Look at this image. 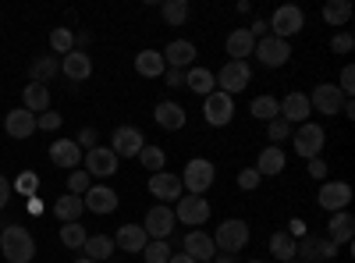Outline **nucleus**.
Instances as JSON below:
<instances>
[{
    "label": "nucleus",
    "mask_w": 355,
    "mask_h": 263,
    "mask_svg": "<svg viewBox=\"0 0 355 263\" xmlns=\"http://www.w3.org/2000/svg\"><path fill=\"white\" fill-rule=\"evenodd\" d=\"M0 253L8 263H33L36 260V239L21 224H8L0 231Z\"/></svg>",
    "instance_id": "f257e3e1"
},
{
    "label": "nucleus",
    "mask_w": 355,
    "mask_h": 263,
    "mask_svg": "<svg viewBox=\"0 0 355 263\" xmlns=\"http://www.w3.org/2000/svg\"><path fill=\"white\" fill-rule=\"evenodd\" d=\"M214 246L220 249V253H227V256H234V253H242L245 246H249V239H252V231H249V224L245 221H239V217H231V221H220V228L214 231Z\"/></svg>",
    "instance_id": "f03ea898"
},
{
    "label": "nucleus",
    "mask_w": 355,
    "mask_h": 263,
    "mask_svg": "<svg viewBox=\"0 0 355 263\" xmlns=\"http://www.w3.org/2000/svg\"><path fill=\"white\" fill-rule=\"evenodd\" d=\"M302 25H306V15H302L299 4H281V8L270 15V22H266L270 36H277V40H288V36H295V33H302Z\"/></svg>",
    "instance_id": "7ed1b4c3"
},
{
    "label": "nucleus",
    "mask_w": 355,
    "mask_h": 263,
    "mask_svg": "<svg viewBox=\"0 0 355 263\" xmlns=\"http://www.w3.org/2000/svg\"><path fill=\"white\" fill-rule=\"evenodd\" d=\"M291 142H295V153H299L302 160H316L323 153V142H327V132H323L320 125L306 121L291 132Z\"/></svg>",
    "instance_id": "20e7f679"
},
{
    "label": "nucleus",
    "mask_w": 355,
    "mask_h": 263,
    "mask_svg": "<svg viewBox=\"0 0 355 263\" xmlns=\"http://www.w3.org/2000/svg\"><path fill=\"white\" fill-rule=\"evenodd\" d=\"M214 78H217V90H220V93L234 96V93L249 90V82H252V68H249V61H227V65L220 68V75H214Z\"/></svg>",
    "instance_id": "39448f33"
},
{
    "label": "nucleus",
    "mask_w": 355,
    "mask_h": 263,
    "mask_svg": "<svg viewBox=\"0 0 355 263\" xmlns=\"http://www.w3.org/2000/svg\"><path fill=\"white\" fill-rule=\"evenodd\" d=\"M214 178H217L214 164H210V160H202V157H196V160H189V164H185L182 189H189V196H202L206 189L214 185Z\"/></svg>",
    "instance_id": "423d86ee"
},
{
    "label": "nucleus",
    "mask_w": 355,
    "mask_h": 263,
    "mask_svg": "<svg viewBox=\"0 0 355 263\" xmlns=\"http://www.w3.org/2000/svg\"><path fill=\"white\" fill-rule=\"evenodd\" d=\"M82 171L89 178H114L117 174V157L110 146H93V150H85L82 157Z\"/></svg>",
    "instance_id": "0eeeda50"
},
{
    "label": "nucleus",
    "mask_w": 355,
    "mask_h": 263,
    "mask_svg": "<svg viewBox=\"0 0 355 263\" xmlns=\"http://www.w3.org/2000/svg\"><path fill=\"white\" fill-rule=\"evenodd\" d=\"M202 114H206V125H214V128L231 125V118H234V96L214 90L210 96H202Z\"/></svg>",
    "instance_id": "6e6552de"
},
{
    "label": "nucleus",
    "mask_w": 355,
    "mask_h": 263,
    "mask_svg": "<svg viewBox=\"0 0 355 263\" xmlns=\"http://www.w3.org/2000/svg\"><path fill=\"white\" fill-rule=\"evenodd\" d=\"M252 57H259V65H266V68H284L288 57H291V46H288V40L263 36V40H256Z\"/></svg>",
    "instance_id": "1a4fd4ad"
},
{
    "label": "nucleus",
    "mask_w": 355,
    "mask_h": 263,
    "mask_svg": "<svg viewBox=\"0 0 355 263\" xmlns=\"http://www.w3.org/2000/svg\"><path fill=\"white\" fill-rule=\"evenodd\" d=\"M309 107L320 110V114H327V118H334V114H341V107H345V93L338 90L334 82H320L316 90L309 93Z\"/></svg>",
    "instance_id": "9d476101"
},
{
    "label": "nucleus",
    "mask_w": 355,
    "mask_h": 263,
    "mask_svg": "<svg viewBox=\"0 0 355 263\" xmlns=\"http://www.w3.org/2000/svg\"><path fill=\"white\" fill-rule=\"evenodd\" d=\"M174 221H182L196 231L199 224L210 221V203H206L202 196H182L178 199V210H174Z\"/></svg>",
    "instance_id": "9b49d317"
},
{
    "label": "nucleus",
    "mask_w": 355,
    "mask_h": 263,
    "mask_svg": "<svg viewBox=\"0 0 355 263\" xmlns=\"http://www.w3.org/2000/svg\"><path fill=\"white\" fill-rule=\"evenodd\" d=\"M316 203L327 214H341V210H348V203H352V185L348 182H323Z\"/></svg>",
    "instance_id": "f8f14e48"
},
{
    "label": "nucleus",
    "mask_w": 355,
    "mask_h": 263,
    "mask_svg": "<svg viewBox=\"0 0 355 263\" xmlns=\"http://www.w3.org/2000/svg\"><path fill=\"white\" fill-rule=\"evenodd\" d=\"M295 256L306 260V263H323V260H334L338 246L331 239H320V235H306L302 242H295Z\"/></svg>",
    "instance_id": "ddd939ff"
},
{
    "label": "nucleus",
    "mask_w": 355,
    "mask_h": 263,
    "mask_svg": "<svg viewBox=\"0 0 355 263\" xmlns=\"http://www.w3.org/2000/svg\"><path fill=\"white\" fill-rule=\"evenodd\" d=\"M142 146H146V139H142V132L135 125H121V128H114V135H110V150H114L117 160L121 157H139Z\"/></svg>",
    "instance_id": "4468645a"
},
{
    "label": "nucleus",
    "mask_w": 355,
    "mask_h": 263,
    "mask_svg": "<svg viewBox=\"0 0 355 263\" xmlns=\"http://www.w3.org/2000/svg\"><path fill=\"white\" fill-rule=\"evenodd\" d=\"M174 210L171 207H164V203H160V207H153L150 214H146V221H142V228H146V235H150V239H160V242H167V235H171V231H174Z\"/></svg>",
    "instance_id": "2eb2a0df"
},
{
    "label": "nucleus",
    "mask_w": 355,
    "mask_h": 263,
    "mask_svg": "<svg viewBox=\"0 0 355 263\" xmlns=\"http://www.w3.org/2000/svg\"><path fill=\"white\" fill-rule=\"evenodd\" d=\"M150 192L157 199H164V207H167V203H178V199H182V174H171V171L150 174Z\"/></svg>",
    "instance_id": "dca6fc26"
},
{
    "label": "nucleus",
    "mask_w": 355,
    "mask_h": 263,
    "mask_svg": "<svg viewBox=\"0 0 355 263\" xmlns=\"http://www.w3.org/2000/svg\"><path fill=\"white\" fill-rule=\"evenodd\" d=\"M277 107H281V118H284L288 125H306V121H309V114H313L306 93H288Z\"/></svg>",
    "instance_id": "f3484780"
},
{
    "label": "nucleus",
    "mask_w": 355,
    "mask_h": 263,
    "mask_svg": "<svg viewBox=\"0 0 355 263\" xmlns=\"http://www.w3.org/2000/svg\"><path fill=\"white\" fill-rule=\"evenodd\" d=\"M146 242H150V235H146V228L142 224H121L117 228V235H114V249H121V253H142Z\"/></svg>",
    "instance_id": "a211bd4d"
},
{
    "label": "nucleus",
    "mask_w": 355,
    "mask_h": 263,
    "mask_svg": "<svg viewBox=\"0 0 355 263\" xmlns=\"http://www.w3.org/2000/svg\"><path fill=\"white\" fill-rule=\"evenodd\" d=\"M153 118H157V125L160 128H167V132H182L185 128V107L182 103H174V100H160L157 107H153Z\"/></svg>",
    "instance_id": "6ab92c4d"
},
{
    "label": "nucleus",
    "mask_w": 355,
    "mask_h": 263,
    "mask_svg": "<svg viewBox=\"0 0 355 263\" xmlns=\"http://www.w3.org/2000/svg\"><path fill=\"white\" fill-rule=\"evenodd\" d=\"M192 61H196V43H192V40H174V43H167V50H164V65H167V68L189 71Z\"/></svg>",
    "instance_id": "aec40b11"
},
{
    "label": "nucleus",
    "mask_w": 355,
    "mask_h": 263,
    "mask_svg": "<svg viewBox=\"0 0 355 263\" xmlns=\"http://www.w3.org/2000/svg\"><path fill=\"white\" fill-rule=\"evenodd\" d=\"M50 160L57 167H64V171H75L82 164V150H78V142L75 139H57L50 142Z\"/></svg>",
    "instance_id": "412c9836"
},
{
    "label": "nucleus",
    "mask_w": 355,
    "mask_h": 263,
    "mask_svg": "<svg viewBox=\"0 0 355 263\" xmlns=\"http://www.w3.org/2000/svg\"><path fill=\"white\" fill-rule=\"evenodd\" d=\"M82 203H85V210H93V214H114L117 210V192L107 189V185H89Z\"/></svg>",
    "instance_id": "4be33fe9"
},
{
    "label": "nucleus",
    "mask_w": 355,
    "mask_h": 263,
    "mask_svg": "<svg viewBox=\"0 0 355 263\" xmlns=\"http://www.w3.org/2000/svg\"><path fill=\"white\" fill-rule=\"evenodd\" d=\"M61 71L71 78V82H85L89 75H93V61H89V53L85 50H71V53H64L61 57Z\"/></svg>",
    "instance_id": "5701e85b"
},
{
    "label": "nucleus",
    "mask_w": 355,
    "mask_h": 263,
    "mask_svg": "<svg viewBox=\"0 0 355 263\" xmlns=\"http://www.w3.org/2000/svg\"><path fill=\"white\" fill-rule=\"evenodd\" d=\"M185 253L196 263H210L217 256V246H214V239L206 235V231H189V235H185Z\"/></svg>",
    "instance_id": "b1692460"
},
{
    "label": "nucleus",
    "mask_w": 355,
    "mask_h": 263,
    "mask_svg": "<svg viewBox=\"0 0 355 263\" xmlns=\"http://www.w3.org/2000/svg\"><path fill=\"white\" fill-rule=\"evenodd\" d=\"M4 128H8L11 139H28V135L36 132V114H28L25 107H15L8 118H4Z\"/></svg>",
    "instance_id": "393cba45"
},
{
    "label": "nucleus",
    "mask_w": 355,
    "mask_h": 263,
    "mask_svg": "<svg viewBox=\"0 0 355 263\" xmlns=\"http://www.w3.org/2000/svg\"><path fill=\"white\" fill-rule=\"evenodd\" d=\"M224 46H227L231 61H245V57H252V50H256V40L249 36V28H231Z\"/></svg>",
    "instance_id": "a878e982"
},
{
    "label": "nucleus",
    "mask_w": 355,
    "mask_h": 263,
    "mask_svg": "<svg viewBox=\"0 0 355 263\" xmlns=\"http://www.w3.org/2000/svg\"><path fill=\"white\" fill-rule=\"evenodd\" d=\"M352 235H355V217H352L348 210L331 214V221H327V239H331L334 246H348Z\"/></svg>",
    "instance_id": "bb28decb"
},
{
    "label": "nucleus",
    "mask_w": 355,
    "mask_h": 263,
    "mask_svg": "<svg viewBox=\"0 0 355 263\" xmlns=\"http://www.w3.org/2000/svg\"><path fill=\"white\" fill-rule=\"evenodd\" d=\"M21 107L28 114H43L50 110V85H40V82H28L25 93H21Z\"/></svg>",
    "instance_id": "cd10ccee"
},
{
    "label": "nucleus",
    "mask_w": 355,
    "mask_h": 263,
    "mask_svg": "<svg viewBox=\"0 0 355 263\" xmlns=\"http://www.w3.org/2000/svg\"><path fill=\"white\" fill-rule=\"evenodd\" d=\"M82 210H85V203H82V196H61L53 203V217L61 221V224H71V221H82Z\"/></svg>",
    "instance_id": "c85d7f7f"
},
{
    "label": "nucleus",
    "mask_w": 355,
    "mask_h": 263,
    "mask_svg": "<svg viewBox=\"0 0 355 263\" xmlns=\"http://www.w3.org/2000/svg\"><path fill=\"white\" fill-rule=\"evenodd\" d=\"M135 71H139L142 78H157V75H164V71H167L164 53H160V50H142V53L135 57Z\"/></svg>",
    "instance_id": "c756f323"
},
{
    "label": "nucleus",
    "mask_w": 355,
    "mask_h": 263,
    "mask_svg": "<svg viewBox=\"0 0 355 263\" xmlns=\"http://www.w3.org/2000/svg\"><path fill=\"white\" fill-rule=\"evenodd\" d=\"M185 90H192L199 96H210L217 90V78H214V71H206V68H189L185 71Z\"/></svg>",
    "instance_id": "7c9ffc66"
},
{
    "label": "nucleus",
    "mask_w": 355,
    "mask_h": 263,
    "mask_svg": "<svg viewBox=\"0 0 355 263\" xmlns=\"http://www.w3.org/2000/svg\"><path fill=\"white\" fill-rule=\"evenodd\" d=\"M57 71H61V61H57V57H50V53L36 57V61L28 65V75H33V82H40V85H50Z\"/></svg>",
    "instance_id": "2f4dec72"
},
{
    "label": "nucleus",
    "mask_w": 355,
    "mask_h": 263,
    "mask_svg": "<svg viewBox=\"0 0 355 263\" xmlns=\"http://www.w3.org/2000/svg\"><path fill=\"white\" fill-rule=\"evenodd\" d=\"M256 171H259V178H266V174H281L284 171V150L281 146H266V150L259 153V160H256Z\"/></svg>",
    "instance_id": "473e14b6"
},
{
    "label": "nucleus",
    "mask_w": 355,
    "mask_h": 263,
    "mask_svg": "<svg viewBox=\"0 0 355 263\" xmlns=\"http://www.w3.org/2000/svg\"><path fill=\"white\" fill-rule=\"evenodd\" d=\"M85 260H93V263H103L107 256H114V239L110 235H89L85 246H82Z\"/></svg>",
    "instance_id": "72a5a7b5"
},
{
    "label": "nucleus",
    "mask_w": 355,
    "mask_h": 263,
    "mask_svg": "<svg viewBox=\"0 0 355 263\" xmlns=\"http://www.w3.org/2000/svg\"><path fill=\"white\" fill-rule=\"evenodd\" d=\"M139 164L146 167V171H167V153L160 150V146H150V142H146L142 146V150H139Z\"/></svg>",
    "instance_id": "f704fd0d"
},
{
    "label": "nucleus",
    "mask_w": 355,
    "mask_h": 263,
    "mask_svg": "<svg viewBox=\"0 0 355 263\" xmlns=\"http://www.w3.org/2000/svg\"><path fill=\"white\" fill-rule=\"evenodd\" d=\"M160 15H164V22L167 25H185L189 22V0H164V8H160Z\"/></svg>",
    "instance_id": "c9c22d12"
},
{
    "label": "nucleus",
    "mask_w": 355,
    "mask_h": 263,
    "mask_svg": "<svg viewBox=\"0 0 355 263\" xmlns=\"http://www.w3.org/2000/svg\"><path fill=\"white\" fill-rule=\"evenodd\" d=\"M249 114H252V118H259V121H274V118H281V107H277L274 96H256L252 107H249Z\"/></svg>",
    "instance_id": "e433bc0d"
},
{
    "label": "nucleus",
    "mask_w": 355,
    "mask_h": 263,
    "mask_svg": "<svg viewBox=\"0 0 355 263\" xmlns=\"http://www.w3.org/2000/svg\"><path fill=\"white\" fill-rule=\"evenodd\" d=\"M352 18V4L348 0H331V4H323V22L327 25H345Z\"/></svg>",
    "instance_id": "4c0bfd02"
},
{
    "label": "nucleus",
    "mask_w": 355,
    "mask_h": 263,
    "mask_svg": "<svg viewBox=\"0 0 355 263\" xmlns=\"http://www.w3.org/2000/svg\"><path fill=\"white\" fill-rule=\"evenodd\" d=\"M85 239H89V231L82 228V221L61 224V242H64L68 249H82V246H85Z\"/></svg>",
    "instance_id": "58836bf2"
},
{
    "label": "nucleus",
    "mask_w": 355,
    "mask_h": 263,
    "mask_svg": "<svg viewBox=\"0 0 355 263\" xmlns=\"http://www.w3.org/2000/svg\"><path fill=\"white\" fill-rule=\"evenodd\" d=\"M11 192H21L25 199H33V196L40 192V174H36V171H21L18 178L11 182Z\"/></svg>",
    "instance_id": "ea45409f"
},
{
    "label": "nucleus",
    "mask_w": 355,
    "mask_h": 263,
    "mask_svg": "<svg viewBox=\"0 0 355 263\" xmlns=\"http://www.w3.org/2000/svg\"><path fill=\"white\" fill-rule=\"evenodd\" d=\"M270 256H277V260H295V239L288 235V231H277V235H270Z\"/></svg>",
    "instance_id": "a19ab883"
},
{
    "label": "nucleus",
    "mask_w": 355,
    "mask_h": 263,
    "mask_svg": "<svg viewBox=\"0 0 355 263\" xmlns=\"http://www.w3.org/2000/svg\"><path fill=\"white\" fill-rule=\"evenodd\" d=\"M50 50L53 53H71L75 50V33H71V28H53V33H50Z\"/></svg>",
    "instance_id": "79ce46f5"
},
{
    "label": "nucleus",
    "mask_w": 355,
    "mask_h": 263,
    "mask_svg": "<svg viewBox=\"0 0 355 263\" xmlns=\"http://www.w3.org/2000/svg\"><path fill=\"white\" fill-rule=\"evenodd\" d=\"M142 256H146V263H167L171 260V246L160 242V239H150L146 249H142Z\"/></svg>",
    "instance_id": "37998d69"
},
{
    "label": "nucleus",
    "mask_w": 355,
    "mask_h": 263,
    "mask_svg": "<svg viewBox=\"0 0 355 263\" xmlns=\"http://www.w3.org/2000/svg\"><path fill=\"white\" fill-rule=\"evenodd\" d=\"M291 132H295V128H291V125H288L284 118H274V121H266V139H270L274 146H277V142H284V139H291Z\"/></svg>",
    "instance_id": "c03bdc74"
},
{
    "label": "nucleus",
    "mask_w": 355,
    "mask_h": 263,
    "mask_svg": "<svg viewBox=\"0 0 355 263\" xmlns=\"http://www.w3.org/2000/svg\"><path fill=\"white\" fill-rule=\"evenodd\" d=\"M89 185H93V182H89V174H85V171H78V167H75V171L68 174V192H71V196H85V192H89Z\"/></svg>",
    "instance_id": "a18cd8bd"
},
{
    "label": "nucleus",
    "mask_w": 355,
    "mask_h": 263,
    "mask_svg": "<svg viewBox=\"0 0 355 263\" xmlns=\"http://www.w3.org/2000/svg\"><path fill=\"white\" fill-rule=\"evenodd\" d=\"M259 171L256 167H245V171H239V189H245V192H252V189H259Z\"/></svg>",
    "instance_id": "49530a36"
},
{
    "label": "nucleus",
    "mask_w": 355,
    "mask_h": 263,
    "mask_svg": "<svg viewBox=\"0 0 355 263\" xmlns=\"http://www.w3.org/2000/svg\"><path fill=\"white\" fill-rule=\"evenodd\" d=\"M36 128H43V132L61 128V114H53V110H43V114H36Z\"/></svg>",
    "instance_id": "de8ad7c7"
},
{
    "label": "nucleus",
    "mask_w": 355,
    "mask_h": 263,
    "mask_svg": "<svg viewBox=\"0 0 355 263\" xmlns=\"http://www.w3.org/2000/svg\"><path fill=\"white\" fill-rule=\"evenodd\" d=\"M338 90L345 93V100H352V93H355V68L352 65L341 71V85H338Z\"/></svg>",
    "instance_id": "09e8293b"
},
{
    "label": "nucleus",
    "mask_w": 355,
    "mask_h": 263,
    "mask_svg": "<svg viewBox=\"0 0 355 263\" xmlns=\"http://www.w3.org/2000/svg\"><path fill=\"white\" fill-rule=\"evenodd\" d=\"M352 46H355L352 33H338V36L331 40V50H334V53H352Z\"/></svg>",
    "instance_id": "8fccbe9b"
},
{
    "label": "nucleus",
    "mask_w": 355,
    "mask_h": 263,
    "mask_svg": "<svg viewBox=\"0 0 355 263\" xmlns=\"http://www.w3.org/2000/svg\"><path fill=\"white\" fill-rule=\"evenodd\" d=\"M164 78H167L171 90H185V71H182V68H167Z\"/></svg>",
    "instance_id": "3c124183"
},
{
    "label": "nucleus",
    "mask_w": 355,
    "mask_h": 263,
    "mask_svg": "<svg viewBox=\"0 0 355 263\" xmlns=\"http://www.w3.org/2000/svg\"><path fill=\"white\" fill-rule=\"evenodd\" d=\"M75 142H78V150H93L96 146V128H82Z\"/></svg>",
    "instance_id": "603ef678"
},
{
    "label": "nucleus",
    "mask_w": 355,
    "mask_h": 263,
    "mask_svg": "<svg viewBox=\"0 0 355 263\" xmlns=\"http://www.w3.org/2000/svg\"><path fill=\"white\" fill-rule=\"evenodd\" d=\"M309 178H316V182L327 178V164H323L320 157H316V160H309Z\"/></svg>",
    "instance_id": "864d4df0"
},
{
    "label": "nucleus",
    "mask_w": 355,
    "mask_h": 263,
    "mask_svg": "<svg viewBox=\"0 0 355 263\" xmlns=\"http://www.w3.org/2000/svg\"><path fill=\"white\" fill-rule=\"evenodd\" d=\"M8 199H11V182L4 178V174H0V210L8 207Z\"/></svg>",
    "instance_id": "5fc2aeb1"
},
{
    "label": "nucleus",
    "mask_w": 355,
    "mask_h": 263,
    "mask_svg": "<svg viewBox=\"0 0 355 263\" xmlns=\"http://www.w3.org/2000/svg\"><path fill=\"white\" fill-rule=\"evenodd\" d=\"M288 235H291V239H299V235H309V231H306V221H299V217H295V221L288 224Z\"/></svg>",
    "instance_id": "6e6d98bb"
},
{
    "label": "nucleus",
    "mask_w": 355,
    "mask_h": 263,
    "mask_svg": "<svg viewBox=\"0 0 355 263\" xmlns=\"http://www.w3.org/2000/svg\"><path fill=\"white\" fill-rule=\"evenodd\" d=\"M167 263H196V260H192L189 253H171V260H167Z\"/></svg>",
    "instance_id": "4d7b16f0"
},
{
    "label": "nucleus",
    "mask_w": 355,
    "mask_h": 263,
    "mask_svg": "<svg viewBox=\"0 0 355 263\" xmlns=\"http://www.w3.org/2000/svg\"><path fill=\"white\" fill-rule=\"evenodd\" d=\"M341 114H345V118H355V103H352V100H345V107H341Z\"/></svg>",
    "instance_id": "13d9d810"
},
{
    "label": "nucleus",
    "mask_w": 355,
    "mask_h": 263,
    "mask_svg": "<svg viewBox=\"0 0 355 263\" xmlns=\"http://www.w3.org/2000/svg\"><path fill=\"white\" fill-rule=\"evenodd\" d=\"M28 210H33V214H43V203L33 196V199H28Z\"/></svg>",
    "instance_id": "bf43d9fd"
},
{
    "label": "nucleus",
    "mask_w": 355,
    "mask_h": 263,
    "mask_svg": "<svg viewBox=\"0 0 355 263\" xmlns=\"http://www.w3.org/2000/svg\"><path fill=\"white\" fill-rule=\"evenodd\" d=\"M75 263H93V260H85V256H82V260H75Z\"/></svg>",
    "instance_id": "052dcab7"
},
{
    "label": "nucleus",
    "mask_w": 355,
    "mask_h": 263,
    "mask_svg": "<svg viewBox=\"0 0 355 263\" xmlns=\"http://www.w3.org/2000/svg\"><path fill=\"white\" fill-rule=\"evenodd\" d=\"M252 263H263V260H252Z\"/></svg>",
    "instance_id": "680f3d73"
}]
</instances>
